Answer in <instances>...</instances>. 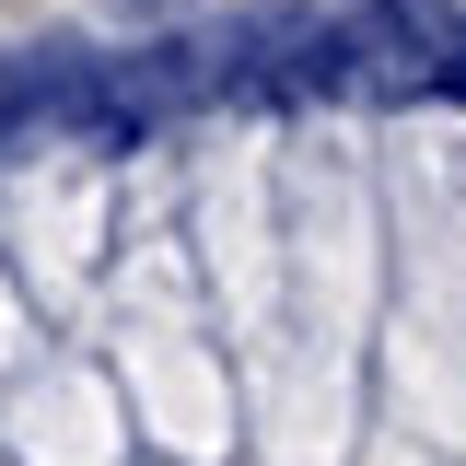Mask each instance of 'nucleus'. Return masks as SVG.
Listing matches in <instances>:
<instances>
[{
  "mask_svg": "<svg viewBox=\"0 0 466 466\" xmlns=\"http://www.w3.org/2000/svg\"><path fill=\"white\" fill-rule=\"evenodd\" d=\"M339 94V106H466V12L455 0H361V12H257V106Z\"/></svg>",
  "mask_w": 466,
  "mask_h": 466,
  "instance_id": "obj_1",
  "label": "nucleus"
},
{
  "mask_svg": "<svg viewBox=\"0 0 466 466\" xmlns=\"http://www.w3.org/2000/svg\"><path fill=\"white\" fill-rule=\"evenodd\" d=\"M106 12H175V0H106Z\"/></svg>",
  "mask_w": 466,
  "mask_h": 466,
  "instance_id": "obj_2",
  "label": "nucleus"
}]
</instances>
